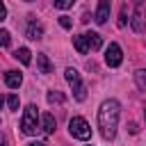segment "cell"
Segmentation results:
<instances>
[{"label": "cell", "mask_w": 146, "mask_h": 146, "mask_svg": "<svg viewBox=\"0 0 146 146\" xmlns=\"http://www.w3.org/2000/svg\"><path fill=\"white\" fill-rule=\"evenodd\" d=\"M119 114H121L119 100L107 98V100L100 103V107H98V128H100V135H103L105 139H114V137H116Z\"/></svg>", "instance_id": "6da1fadb"}, {"label": "cell", "mask_w": 146, "mask_h": 146, "mask_svg": "<svg viewBox=\"0 0 146 146\" xmlns=\"http://www.w3.org/2000/svg\"><path fill=\"white\" fill-rule=\"evenodd\" d=\"M64 75H66V82L71 84V89H73V96H75V100H84L87 98V87L82 84V80H80V73L73 68V66H68L66 71H64Z\"/></svg>", "instance_id": "7a4b0ae2"}, {"label": "cell", "mask_w": 146, "mask_h": 146, "mask_svg": "<svg viewBox=\"0 0 146 146\" xmlns=\"http://www.w3.org/2000/svg\"><path fill=\"white\" fill-rule=\"evenodd\" d=\"M36 121H39V112L36 105H27L23 110V119H21V130L25 135H34L36 132Z\"/></svg>", "instance_id": "3957f363"}, {"label": "cell", "mask_w": 146, "mask_h": 146, "mask_svg": "<svg viewBox=\"0 0 146 146\" xmlns=\"http://www.w3.org/2000/svg\"><path fill=\"white\" fill-rule=\"evenodd\" d=\"M68 132H71L75 139H82V141L91 137V128H89L87 119H82V116H73V119L68 121Z\"/></svg>", "instance_id": "277c9868"}, {"label": "cell", "mask_w": 146, "mask_h": 146, "mask_svg": "<svg viewBox=\"0 0 146 146\" xmlns=\"http://www.w3.org/2000/svg\"><path fill=\"white\" fill-rule=\"evenodd\" d=\"M130 25H132V30H135L137 34L146 32V9H144L141 2L135 5V14H132V18H130Z\"/></svg>", "instance_id": "5b68a950"}, {"label": "cell", "mask_w": 146, "mask_h": 146, "mask_svg": "<svg viewBox=\"0 0 146 146\" xmlns=\"http://www.w3.org/2000/svg\"><path fill=\"white\" fill-rule=\"evenodd\" d=\"M123 62V52H121V46L119 43H110L107 46V50H105V64L107 66H119Z\"/></svg>", "instance_id": "8992f818"}, {"label": "cell", "mask_w": 146, "mask_h": 146, "mask_svg": "<svg viewBox=\"0 0 146 146\" xmlns=\"http://www.w3.org/2000/svg\"><path fill=\"white\" fill-rule=\"evenodd\" d=\"M96 23L103 25L107 18H110V0H98V7H96Z\"/></svg>", "instance_id": "52a82bcc"}, {"label": "cell", "mask_w": 146, "mask_h": 146, "mask_svg": "<svg viewBox=\"0 0 146 146\" xmlns=\"http://www.w3.org/2000/svg\"><path fill=\"white\" fill-rule=\"evenodd\" d=\"M21 82H23V75H21L18 71H7V73H5V84H7L9 89H18Z\"/></svg>", "instance_id": "ba28073f"}, {"label": "cell", "mask_w": 146, "mask_h": 146, "mask_svg": "<svg viewBox=\"0 0 146 146\" xmlns=\"http://www.w3.org/2000/svg\"><path fill=\"white\" fill-rule=\"evenodd\" d=\"M41 130L46 132V135H52V130H55V116L52 114H41Z\"/></svg>", "instance_id": "9c48e42d"}, {"label": "cell", "mask_w": 146, "mask_h": 146, "mask_svg": "<svg viewBox=\"0 0 146 146\" xmlns=\"http://www.w3.org/2000/svg\"><path fill=\"white\" fill-rule=\"evenodd\" d=\"M84 36H87V43H89L91 50H98V48L103 46V36H100L98 32H84Z\"/></svg>", "instance_id": "30bf717a"}, {"label": "cell", "mask_w": 146, "mask_h": 146, "mask_svg": "<svg viewBox=\"0 0 146 146\" xmlns=\"http://www.w3.org/2000/svg\"><path fill=\"white\" fill-rule=\"evenodd\" d=\"M73 46H75V50H78L80 55H87V52H89V43H87V36H84V34L73 36Z\"/></svg>", "instance_id": "8fae6325"}, {"label": "cell", "mask_w": 146, "mask_h": 146, "mask_svg": "<svg viewBox=\"0 0 146 146\" xmlns=\"http://www.w3.org/2000/svg\"><path fill=\"white\" fill-rule=\"evenodd\" d=\"M25 34H27V39L36 41V39H41V36H43V27H41L39 23H30V25H27V32H25Z\"/></svg>", "instance_id": "7c38bea8"}, {"label": "cell", "mask_w": 146, "mask_h": 146, "mask_svg": "<svg viewBox=\"0 0 146 146\" xmlns=\"http://www.w3.org/2000/svg\"><path fill=\"white\" fill-rule=\"evenodd\" d=\"M14 57H16V59H18L21 64H25V66H27V64L32 62V52H30L27 48H18V50L14 52Z\"/></svg>", "instance_id": "4fadbf2b"}, {"label": "cell", "mask_w": 146, "mask_h": 146, "mask_svg": "<svg viewBox=\"0 0 146 146\" xmlns=\"http://www.w3.org/2000/svg\"><path fill=\"white\" fill-rule=\"evenodd\" d=\"M36 64H39V71L41 73H50L52 71V64H50L48 55H36Z\"/></svg>", "instance_id": "5bb4252c"}, {"label": "cell", "mask_w": 146, "mask_h": 146, "mask_svg": "<svg viewBox=\"0 0 146 146\" xmlns=\"http://www.w3.org/2000/svg\"><path fill=\"white\" fill-rule=\"evenodd\" d=\"M135 82H137L139 89H146V71H144V68L135 71Z\"/></svg>", "instance_id": "9a60e30c"}, {"label": "cell", "mask_w": 146, "mask_h": 146, "mask_svg": "<svg viewBox=\"0 0 146 146\" xmlns=\"http://www.w3.org/2000/svg\"><path fill=\"white\" fill-rule=\"evenodd\" d=\"M46 98H48L50 105H55V103H64V94H62V91H48Z\"/></svg>", "instance_id": "2e32d148"}, {"label": "cell", "mask_w": 146, "mask_h": 146, "mask_svg": "<svg viewBox=\"0 0 146 146\" xmlns=\"http://www.w3.org/2000/svg\"><path fill=\"white\" fill-rule=\"evenodd\" d=\"M7 105H9V110H14V112H16V110H18V105H21L18 96H16V94H11V96L7 98Z\"/></svg>", "instance_id": "e0dca14e"}, {"label": "cell", "mask_w": 146, "mask_h": 146, "mask_svg": "<svg viewBox=\"0 0 146 146\" xmlns=\"http://www.w3.org/2000/svg\"><path fill=\"white\" fill-rule=\"evenodd\" d=\"M11 43V34L7 30H0V46H9Z\"/></svg>", "instance_id": "ac0fdd59"}, {"label": "cell", "mask_w": 146, "mask_h": 146, "mask_svg": "<svg viewBox=\"0 0 146 146\" xmlns=\"http://www.w3.org/2000/svg\"><path fill=\"white\" fill-rule=\"evenodd\" d=\"M55 2V7L57 9H68V7H73V2L75 0H52Z\"/></svg>", "instance_id": "d6986e66"}, {"label": "cell", "mask_w": 146, "mask_h": 146, "mask_svg": "<svg viewBox=\"0 0 146 146\" xmlns=\"http://www.w3.org/2000/svg\"><path fill=\"white\" fill-rule=\"evenodd\" d=\"M59 25H62L64 30H71V18H68V16H59Z\"/></svg>", "instance_id": "ffe728a7"}, {"label": "cell", "mask_w": 146, "mask_h": 146, "mask_svg": "<svg viewBox=\"0 0 146 146\" xmlns=\"http://www.w3.org/2000/svg\"><path fill=\"white\" fill-rule=\"evenodd\" d=\"M125 23H128V14H125V9H123V11H121V16H119V27H123Z\"/></svg>", "instance_id": "44dd1931"}, {"label": "cell", "mask_w": 146, "mask_h": 146, "mask_svg": "<svg viewBox=\"0 0 146 146\" xmlns=\"http://www.w3.org/2000/svg\"><path fill=\"white\" fill-rule=\"evenodd\" d=\"M5 18H7V7H5V2L0 0V23H2Z\"/></svg>", "instance_id": "7402d4cb"}, {"label": "cell", "mask_w": 146, "mask_h": 146, "mask_svg": "<svg viewBox=\"0 0 146 146\" xmlns=\"http://www.w3.org/2000/svg\"><path fill=\"white\" fill-rule=\"evenodd\" d=\"M27 146H46L43 141H32V144H27Z\"/></svg>", "instance_id": "603a6c76"}, {"label": "cell", "mask_w": 146, "mask_h": 146, "mask_svg": "<svg viewBox=\"0 0 146 146\" xmlns=\"http://www.w3.org/2000/svg\"><path fill=\"white\" fill-rule=\"evenodd\" d=\"M2 105H5V98H2V96H0V110H2Z\"/></svg>", "instance_id": "cb8c5ba5"}, {"label": "cell", "mask_w": 146, "mask_h": 146, "mask_svg": "<svg viewBox=\"0 0 146 146\" xmlns=\"http://www.w3.org/2000/svg\"><path fill=\"white\" fill-rule=\"evenodd\" d=\"M0 146H7V144H5V139H2V137H0Z\"/></svg>", "instance_id": "d4e9b609"}, {"label": "cell", "mask_w": 146, "mask_h": 146, "mask_svg": "<svg viewBox=\"0 0 146 146\" xmlns=\"http://www.w3.org/2000/svg\"><path fill=\"white\" fill-rule=\"evenodd\" d=\"M135 2H141V0H135Z\"/></svg>", "instance_id": "484cf974"}, {"label": "cell", "mask_w": 146, "mask_h": 146, "mask_svg": "<svg viewBox=\"0 0 146 146\" xmlns=\"http://www.w3.org/2000/svg\"><path fill=\"white\" fill-rule=\"evenodd\" d=\"M25 2H30V0H25Z\"/></svg>", "instance_id": "4316f807"}]
</instances>
